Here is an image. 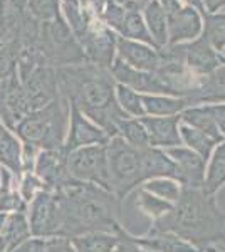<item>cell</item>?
Returning <instances> with one entry per match:
<instances>
[{"instance_id": "6da1fadb", "label": "cell", "mask_w": 225, "mask_h": 252, "mask_svg": "<svg viewBox=\"0 0 225 252\" xmlns=\"http://www.w3.org/2000/svg\"><path fill=\"white\" fill-rule=\"evenodd\" d=\"M59 94L69 104L103 128L109 138L118 135V125L129 118L116 101V81L109 69L91 63L57 67Z\"/></svg>"}, {"instance_id": "7a4b0ae2", "label": "cell", "mask_w": 225, "mask_h": 252, "mask_svg": "<svg viewBox=\"0 0 225 252\" xmlns=\"http://www.w3.org/2000/svg\"><path fill=\"white\" fill-rule=\"evenodd\" d=\"M61 209V237L91 232L116 234L121 227V200L97 185L71 180L56 190Z\"/></svg>"}, {"instance_id": "3957f363", "label": "cell", "mask_w": 225, "mask_h": 252, "mask_svg": "<svg viewBox=\"0 0 225 252\" xmlns=\"http://www.w3.org/2000/svg\"><path fill=\"white\" fill-rule=\"evenodd\" d=\"M150 232H170L203 251L225 242V214L217 207L214 195L202 189L182 187L178 200L157 219Z\"/></svg>"}, {"instance_id": "277c9868", "label": "cell", "mask_w": 225, "mask_h": 252, "mask_svg": "<svg viewBox=\"0 0 225 252\" xmlns=\"http://www.w3.org/2000/svg\"><path fill=\"white\" fill-rule=\"evenodd\" d=\"M69 125V103L57 97L52 103L31 111L12 131L22 141L37 150H63Z\"/></svg>"}, {"instance_id": "5b68a950", "label": "cell", "mask_w": 225, "mask_h": 252, "mask_svg": "<svg viewBox=\"0 0 225 252\" xmlns=\"http://www.w3.org/2000/svg\"><path fill=\"white\" fill-rule=\"evenodd\" d=\"M111 192L120 200L133 189L148 182L146 172V148H134L121 136H113L106 143Z\"/></svg>"}, {"instance_id": "8992f818", "label": "cell", "mask_w": 225, "mask_h": 252, "mask_svg": "<svg viewBox=\"0 0 225 252\" xmlns=\"http://www.w3.org/2000/svg\"><path fill=\"white\" fill-rule=\"evenodd\" d=\"M35 44L44 61L56 69L86 63V56L79 40L76 39L61 14L54 20L39 22Z\"/></svg>"}, {"instance_id": "52a82bcc", "label": "cell", "mask_w": 225, "mask_h": 252, "mask_svg": "<svg viewBox=\"0 0 225 252\" xmlns=\"http://www.w3.org/2000/svg\"><path fill=\"white\" fill-rule=\"evenodd\" d=\"M67 173L72 180L97 185L111 192L106 145H91L69 152L66 155Z\"/></svg>"}, {"instance_id": "ba28073f", "label": "cell", "mask_w": 225, "mask_h": 252, "mask_svg": "<svg viewBox=\"0 0 225 252\" xmlns=\"http://www.w3.org/2000/svg\"><path fill=\"white\" fill-rule=\"evenodd\" d=\"M27 219L32 237H57L61 234V209L56 192L40 190L27 204Z\"/></svg>"}, {"instance_id": "9c48e42d", "label": "cell", "mask_w": 225, "mask_h": 252, "mask_svg": "<svg viewBox=\"0 0 225 252\" xmlns=\"http://www.w3.org/2000/svg\"><path fill=\"white\" fill-rule=\"evenodd\" d=\"M116 39L118 35L109 27H106L99 19H94L89 24L83 39L79 40L86 56V63L106 69L111 67L116 58Z\"/></svg>"}, {"instance_id": "30bf717a", "label": "cell", "mask_w": 225, "mask_h": 252, "mask_svg": "<svg viewBox=\"0 0 225 252\" xmlns=\"http://www.w3.org/2000/svg\"><path fill=\"white\" fill-rule=\"evenodd\" d=\"M20 84L26 93L31 111L44 108L61 96L57 84V69L47 64L35 67L26 79L20 81Z\"/></svg>"}, {"instance_id": "8fae6325", "label": "cell", "mask_w": 225, "mask_h": 252, "mask_svg": "<svg viewBox=\"0 0 225 252\" xmlns=\"http://www.w3.org/2000/svg\"><path fill=\"white\" fill-rule=\"evenodd\" d=\"M108 141L109 136L106 135L103 128L93 123L88 116H84L74 104H69V125L63 146L64 152L69 153L91 145H106Z\"/></svg>"}, {"instance_id": "7c38bea8", "label": "cell", "mask_w": 225, "mask_h": 252, "mask_svg": "<svg viewBox=\"0 0 225 252\" xmlns=\"http://www.w3.org/2000/svg\"><path fill=\"white\" fill-rule=\"evenodd\" d=\"M66 155L64 150H39L32 172L40 180L44 190L56 192L72 180L67 173Z\"/></svg>"}, {"instance_id": "4fadbf2b", "label": "cell", "mask_w": 225, "mask_h": 252, "mask_svg": "<svg viewBox=\"0 0 225 252\" xmlns=\"http://www.w3.org/2000/svg\"><path fill=\"white\" fill-rule=\"evenodd\" d=\"M113 79L118 84L131 88L133 91L143 93V94H163L170 96L168 89L163 84L161 78L157 72H145L138 71L131 66H128L126 63H123L120 58H114L111 67H109Z\"/></svg>"}, {"instance_id": "5bb4252c", "label": "cell", "mask_w": 225, "mask_h": 252, "mask_svg": "<svg viewBox=\"0 0 225 252\" xmlns=\"http://www.w3.org/2000/svg\"><path fill=\"white\" fill-rule=\"evenodd\" d=\"M166 26L168 44H183L198 37L203 27V19L197 9L180 3L166 12Z\"/></svg>"}, {"instance_id": "9a60e30c", "label": "cell", "mask_w": 225, "mask_h": 252, "mask_svg": "<svg viewBox=\"0 0 225 252\" xmlns=\"http://www.w3.org/2000/svg\"><path fill=\"white\" fill-rule=\"evenodd\" d=\"M166 155L173 160L178 173V184L187 189H202L205 180V160L190 148L173 146L166 150Z\"/></svg>"}, {"instance_id": "2e32d148", "label": "cell", "mask_w": 225, "mask_h": 252, "mask_svg": "<svg viewBox=\"0 0 225 252\" xmlns=\"http://www.w3.org/2000/svg\"><path fill=\"white\" fill-rule=\"evenodd\" d=\"M183 52L187 69L195 76L212 74L222 64L220 54L207 42L205 37H197L183 44Z\"/></svg>"}, {"instance_id": "e0dca14e", "label": "cell", "mask_w": 225, "mask_h": 252, "mask_svg": "<svg viewBox=\"0 0 225 252\" xmlns=\"http://www.w3.org/2000/svg\"><path fill=\"white\" fill-rule=\"evenodd\" d=\"M148 133L150 146L173 148L182 145L180 138V116H143L138 118Z\"/></svg>"}, {"instance_id": "ac0fdd59", "label": "cell", "mask_w": 225, "mask_h": 252, "mask_svg": "<svg viewBox=\"0 0 225 252\" xmlns=\"http://www.w3.org/2000/svg\"><path fill=\"white\" fill-rule=\"evenodd\" d=\"M116 54L123 63L138 69V71L155 72L158 67V49L146 46L143 42H136V40H129L118 35Z\"/></svg>"}, {"instance_id": "d6986e66", "label": "cell", "mask_w": 225, "mask_h": 252, "mask_svg": "<svg viewBox=\"0 0 225 252\" xmlns=\"http://www.w3.org/2000/svg\"><path fill=\"white\" fill-rule=\"evenodd\" d=\"M0 166L17 177H22L24 173L22 141L2 121H0Z\"/></svg>"}, {"instance_id": "ffe728a7", "label": "cell", "mask_w": 225, "mask_h": 252, "mask_svg": "<svg viewBox=\"0 0 225 252\" xmlns=\"http://www.w3.org/2000/svg\"><path fill=\"white\" fill-rule=\"evenodd\" d=\"M133 241L148 252H202L170 232H148L145 237H133Z\"/></svg>"}, {"instance_id": "44dd1931", "label": "cell", "mask_w": 225, "mask_h": 252, "mask_svg": "<svg viewBox=\"0 0 225 252\" xmlns=\"http://www.w3.org/2000/svg\"><path fill=\"white\" fill-rule=\"evenodd\" d=\"M141 7L136 5L134 2H129L126 5V12H125V19H123V24L120 27V32L118 35L129 40H136V42H143L146 46H151L155 49L157 44H155L153 37L150 35L148 29H146V24L143 20V14H141Z\"/></svg>"}, {"instance_id": "7402d4cb", "label": "cell", "mask_w": 225, "mask_h": 252, "mask_svg": "<svg viewBox=\"0 0 225 252\" xmlns=\"http://www.w3.org/2000/svg\"><path fill=\"white\" fill-rule=\"evenodd\" d=\"M143 20L146 24L150 35L153 37L158 49L168 46V26H166V12L160 0H150L141 7Z\"/></svg>"}, {"instance_id": "603a6c76", "label": "cell", "mask_w": 225, "mask_h": 252, "mask_svg": "<svg viewBox=\"0 0 225 252\" xmlns=\"http://www.w3.org/2000/svg\"><path fill=\"white\" fill-rule=\"evenodd\" d=\"M180 121H183V125L190 126V128L205 133L215 143H222L224 135L217 128L214 115L210 111V104L208 106H188L180 115Z\"/></svg>"}, {"instance_id": "cb8c5ba5", "label": "cell", "mask_w": 225, "mask_h": 252, "mask_svg": "<svg viewBox=\"0 0 225 252\" xmlns=\"http://www.w3.org/2000/svg\"><path fill=\"white\" fill-rule=\"evenodd\" d=\"M0 237H2L3 244H5L7 252H12L20 244L29 241L32 235H31V227H29L27 210L7 214V220L3 223Z\"/></svg>"}, {"instance_id": "d4e9b609", "label": "cell", "mask_w": 225, "mask_h": 252, "mask_svg": "<svg viewBox=\"0 0 225 252\" xmlns=\"http://www.w3.org/2000/svg\"><path fill=\"white\" fill-rule=\"evenodd\" d=\"M143 109L148 116H178L183 109L190 106L185 97L163 96V94H141Z\"/></svg>"}, {"instance_id": "484cf974", "label": "cell", "mask_w": 225, "mask_h": 252, "mask_svg": "<svg viewBox=\"0 0 225 252\" xmlns=\"http://www.w3.org/2000/svg\"><path fill=\"white\" fill-rule=\"evenodd\" d=\"M76 252H113L118 244V235L109 232H91L71 239Z\"/></svg>"}, {"instance_id": "4316f807", "label": "cell", "mask_w": 225, "mask_h": 252, "mask_svg": "<svg viewBox=\"0 0 225 252\" xmlns=\"http://www.w3.org/2000/svg\"><path fill=\"white\" fill-rule=\"evenodd\" d=\"M27 210V204L12 185V173L0 166V212H22Z\"/></svg>"}, {"instance_id": "83f0119b", "label": "cell", "mask_w": 225, "mask_h": 252, "mask_svg": "<svg viewBox=\"0 0 225 252\" xmlns=\"http://www.w3.org/2000/svg\"><path fill=\"white\" fill-rule=\"evenodd\" d=\"M202 19V37H205L207 42L220 52L225 49V12H205Z\"/></svg>"}, {"instance_id": "f1b7e54d", "label": "cell", "mask_w": 225, "mask_h": 252, "mask_svg": "<svg viewBox=\"0 0 225 252\" xmlns=\"http://www.w3.org/2000/svg\"><path fill=\"white\" fill-rule=\"evenodd\" d=\"M224 184H225V143L219 145V148L215 150L210 166H208L207 177L203 180L202 190L207 195H214Z\"/></svg>"}, {"instance_id": "f546056e", "label": "cell", "mask_w": 225, "mask_h": 252, "mask_svg": "<svg viewBox=\"0 0 225 252\" xmlns=\"http://www.w3.org/2000/svg\"><path fill=\"white\" fill-rule=\"evenodd\" d=\"M180 138H182V141H185L192 152H195L205 161L210 158L212 150H214V146L217 145L210 136L205 135V133L198 131V129H195V128H190V126H187V125H180Z\"/></svg>"}, {"instance_id": "4dcf8cb0", "label": "cell", "mask_w": 225, "mask_h": 252, "mask_svg": "<svg viewBox=\"0 0 225 252\" xmlns=\"http://www.w3.org/2000/svg\"><path fill=\"white\" fill-rule=\"evenodd\" d=\"M118 136H121L126 143H129L134 148H148L150 146L148 133L138 118H125L118 125Z\"/></svg>"}, {"instance_id": "1f68e13d", "label": "cell", "mask_w": 225, "mask_h": 252, "mask_svg": "<svg viewBox=\"0 0 225 252\" xmlns=\"http://www.w3.org/2000/svg\"><path fill=\"white\" fill-rule=\"evenodd\" d=\"M24 14L35 22H49L61 14L59 0H27Z\"/></svg>"}, {"instance_id": "d6a6232c", "label": "cell", "mask_w": 225, "mask_h": 252, "mask_svg": "<svg viewBox=\"0 0 225 252\" xmlns=\"http://www.w3.org/2000/svg\"><path fill=\"white\" fill-rule=\"evenodd\" d=\"M116 101H118V104H120V108L128 116H133V118L146 116L145 109H143L141 94L136 91H133L131 88L123 86V84L116 83Z\"/></svg>"}, {"instance_id": "836d02e7", "label": "cell", "mask_w": 225, "mask_h": 252, "mask_svg": "<svg viewBox=\"0 0 225 252\" xmlns=\"http://www.w3.org/2000/svg\"><path fill=\"white\" fill-rule=\"evenodd\" d=\"M145 190L151 195H157L163 200L170 202V204H175L182 193V187L175 184L171 178H151L145 185Z\"/></svg>"}, {"instance_id": "e575fe53", "label": "cell", "mask_w": 225, "mask_h": 252, "mask_svg": "<svg viewBox=\"0 0 225 252\" xmlns=\"http://www.w3.org/2000/svg\"><path fill=\"white\" fill-rule=\"evenodd\" d=\"M170 202L163 200V198L157 197V195H151L150 192H146V190H141L140 192V198H138V207L143 210V212H146L148 215L155 219H160L161 215H165L168 210L171 209Z\"/></svg>"}, {"instance_id": "d590c367", "label": "cell", "mask_w": 225, "mask_h": 252, "mask_svg": "<svg viewBox=\"0 0 225 252\" xmlns=\"http://www.w3.org/2000/svg\"><path fill=\"white\" fill-rule=\"evenodd\" d=\"M40 190H44V187L39 178L34 175V172H24L22 182H20V197L24 198V202L29 204Z\"/></svg>"}, {"instance_id": "8d00e7d4", "label": "cell", "mask_w": 225, "mask_h": 252, "mask_svg": "<svg viewBox=\"0 0 225 252\" xmlns=\"http://www.w3.org/2000/svg\"><path fill=\"white\" fill-rule=\"evenodd\" d=\"M116 235H118V244L113 249V252H141L140 247L136 246V242L133 241V235L126 232L123 227L116 230Z\"/></svg>"}, {"instance_id": "74e56055", "label": "cell", "mask_w": 225, "mask_h": 252, "mask_svg": "<svg viewBox=\"0 0 225 252\" xmlns=\"http://www.w3.org/2000/svg\"><path fill=\"white\" fill-rule=\"evenodd\" d=\"M44 252H76L74 246H72L71 239L67 237H51L46 239V249Z\"/></svg>"}, {"instance_id": "f35d334b", "label": "cell", "mask_w": 225, "mask_h": 252, "mask_svg": "<svg viewBox=\"0 0 225 252\" xmlns=\"http://www.w3.org/2000/svg\"><path fill=\"white\" fill-rule=\"evenodd\" d=\"M44 249H46V239L31 237L19 247H15L12 252H44Z\"/></svg>"}, {"instance_id": "ab89813d", "label": "cell", "mask_w": 225, "mask_h": 252, "mask_svg": "<svg viewBox=\"0 0 225 252\" xmlns=\"http://www.w3.org/2000/svg\"><path fill=\"white\" fill-rule=\"evenodd\" d=\"M210 111H212V115H214V120L217 123L219 131H222L225 136V103L210 104Z\"/></svg>"}, {"instance_id": "60d3db41", "label": "cell", "mask_w": 225, "mask_h": 252, "mask_svg": "<svg viewBox=\"0 0 225 252\" xmlns=\"http://www.w3.org/2000/svg\"><path fill=\"white\" fill-rule=\"evenodd\" d=\"M207 12H219L225 10V0H203Z\"/></svg>"}, {"instance_id": "b9f144b4", "label": "cell", "mask_w": 225, "mask_h": 252, "mask_svg": "<svg viewBox=\"0 0 225 252\" xmlns=\"http://www.w3.org/2000/svg\"><path fill=\"white\" fill-rule=\"evenodd\" d=\"M5 22H7V0L5 2H0V40L3 37V32H5Z\"/></svg>"}, {"instance_id": "7bdbcfd3", "label": "cell", "mask_w": 225, "mask_h": 252, "mask_svg": "<svg viewBox=\"0 0 225 252\" xmlns=\"http://www.w3.org/2000/svg\"><path fill=\"white\" fill-rule=\"evenodd\" d=\"M180 2H183V5H188V7H193V9H197L200 14H205V5H203V0H180Z\"/></svg>"}, {"instance_id": "ee69618b", "label": "cell", "mask_w": 225, "mask_h": 252, "mask_svg": "<svg viewBox=\"0 0 225 252\" xmlns=\"http://www.w3.org/2000/svg\"><path fill=\"white\" fill-rule=\"evenodd\" d=\"M5 220H7V214L5 212H0V232H2L3 223H5Z\"/></svg>"}, {"instance_id": "f6af8a7d", "label": "cell", "mask_w": 225, "mask_h": 252, "mask_svg": "<svg viewBox=\"0 0 225 252\" xmlns=\"http://www.w3.org/2000/svg\"><path fill=\"white\" fill-rule=\"evenodd\" d=\"M114 3H120V5H128L129 2H133V0H111Z\"/></svg>"}, {"instance_id": "bcb514c9", "label": "cell", "mask_w": 225, "mask_h": 252, "mask_svg": "<svg viewBox=\"0 0 225 252\" xmlns=\"http://www.w3.org/2000/svg\"><path fill=\"white\" fill-rule=\"evenodd\" d=\"M133 2H134V3H136V5H140V7H143V5H145V3H148V2H150V0H133Z\"/></svg>"}, {"instance_id": "7dc6e473", "label": "cell", "mask_w": 225, "mask_h": 252, "mask_svg": "<svg viewBox=\"0 0 225 252\" xmlns=\"http://www.w3.org/2000/svg\"><path fill=\"white\" fill-rule=\"evenodd\" d=\"M202 252H224V251H219V249H215V247L212 246V247H207V249H203Z\"/></svg>"}, {"instance_id": "c3c4849f", "label": "cell", "mask_w": 225, "mask_h": 252, "mask_svg": "<svg viewBox=\"0 0 225 252\" xmlns=\"http://www.w3.org/2000/svg\"><path fill=\"white\" fill-rule=\"evenodd\" d=\"M0 252H7V249H5V244H3L2 237H0Z\"/></svg>"}, {"instance_id": "681fc988", "label": "cell", "mask_w": 225, "mask_h": 252, "mask_svg": "<svg viewBox=\"0 0 225 252\" xmlns=\"http://www.w3.org/2000/svg\"><path fill=\"white\" fill-rule=\"evenodd\" d=\"M219 54H220V59H222V64H225V49H222Z\"/></svg>"}, {"instance_id": "f907efd6", "label": "cell", "mask_w": 225, "mask_h": 252, "mask_svg": "<svg viewBox=\"0 0 225 252\" xmlns=\"http://www.w3.org/2000/svg\"><path fill=\"white\" fill-rule=\"evenodd\" d=\"M0 2H5V0H0Z\"/></svg>"}, {"instance_id": "816d5d0a", "label": "cell", "mask_w": 225, "mask_h": 252, "mask_svg": "<svg viewBox=\"0 0 225 252\" xmlns=\"http://www.w3.org/2000/svg\"><path fill=\"white\" fill-rule=\"evenodd\" d=\"M143 252H148V251H143Z\"/></svg>"}]
</instances>
